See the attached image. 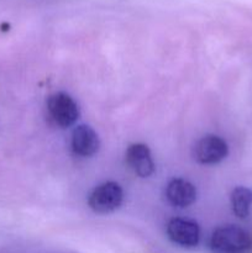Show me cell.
<instances>
[{"label": "cell", "instance_id": "obj_1", "mask_svg": "<svg viewBox=\"0 0 252 253\" xmlns=\"http://www.w3.org/2000/svg\"><path fill=\"white\" fill-rule=\"evenodd\" d=\"M251 247V239L244 229L235 225L219 227L210 239L212 253H247Z\"/></svg>", "mask_w": 252, "mask_h": 253}, {"label": "cell", "instance_id": "obj_2", "mask_svg": "<svg viewBox=\"0 0 252 253\" xmlns=\"http://www.w3.org/2000/svg\"><path fill=\"white\" fill-rule=\"evenodd\" d=\"M48 116L57 126L69 127L79 118V108L71 95L58 91L52 94L47 101Z\"/></svg>", "mask_w": 252, "mask_h": 253}, {"label": "cell", "instance_id": "obj_3", "mask_svg": "<svg viewBox=\"0 0 252 253\" xmlns=\"http://www.w3.org/2000/svg\"><path fill=\"white\" fill-rule=\"evenodd\" d=\"M124 193L115 182H106L96 187L89 197V207L98 214H109L121 205Z\"/></svg>", "mask_w": 252, "mask_h": 253}, {"label": "cell", "instance_id": "obj_4", "mask_svg": "<svg viewBox=\"0 0 252 253\" xmlns=\"http://www.w3.org/2000/svg\"><path fill=\"white\" fill-rule=\"evenodd\" d=\"M229 153L227 143L221 137L208 135L195 145V160L203 165H215L224 160Z\"/></svg>", "mask_w": 252, "mask_h": 253}, {"label": "cell", "instance_id": "obj_5", "mask_svg": "<svg viewBox=\"0 0 252 253\" xmlns=\"http://www.w3.org/2000/svg\"><path fill=\"white\" fill-rule=\"evenodd\" d=\"M167 235L170 241L187 249L198 246L200 240L199 226L194 221L185 219L170 220L167 226Z\"/></svg>", "mask_w": 252, "mask_h": 253}, {"label": "cell", "instance_id": "obj_6", "mask_svg": "<svg viewBox=\"0 0 252 253\" xmlns=\"http://www.w3.org/2000/svg\"><path fill=\"white\" fill-rule=\"evenodd\" d=\"M126 162L138 177H150L155 170L150 150L143 143H133L126 151Z\"/></svg>", "mask_w": 252, "mask_h": 253}, {"label": "cell", "instance_id": "obj_7", "mask_svg": "<svg viewBox=\"0 0 252 253\" xmlns=\"http://www.w3.org/2000/svg\"><path fill=\"white\" fill-rule=\"evenodd\" d=\"M72 150L81 157L93 156L99 150V137L95 131L86 125L74 128L72 135Z\"/></svg>", "mask_w": 252, "mask_h": 253}, {"label": "cell", "instance_id": "obj_8", "mask_svg": "<svg viewBox=\"0 0 252 253\" xmlns=\"http://www.w3.org/2000/svg\"><path fill=\"white\" fill-rule=\"evenodd\" d=\"M166 197L173 207L187 208L197 199V189L188 180L177 178L170 180L166 189Z\"/></svg>", "mask_w": 252, "mask_h": 253}, {"label": "cell", "instance_id": "obj_9", "mask_svg": "<svg viewBox=\"0 0 252 253\" xmlns=\"http://www.w3.org/2000/svg\"><path fill=\"white\" fill-rule=\"evenodd\" d=\"M232 211L240 219L249 216L252 205V190L246 187H237L231 193Z\"/></svg>", "mask_w": 252, "mask_h": 253}]
</instances>
